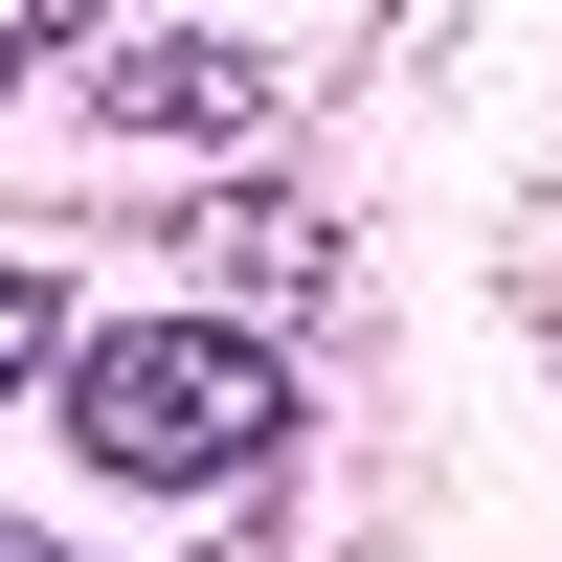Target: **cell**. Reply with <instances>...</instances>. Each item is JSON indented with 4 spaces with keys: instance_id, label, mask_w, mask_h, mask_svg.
Returning a JSON list of instances; mask_svg holds the SVG:
<instances>
[{
    "instance_id": "1",
    "label": "cell",
    "mask_w": 562,
    "mask_h": 562,
    "mask_svg": "<svg viewBox=\"0 0 562 562\" xmlns=\"http://www.w3.org/2000/svg\"><path fill=\"white\" fill-rule=\"evenodd\" d=\"M270 405H293V360L248 338V315H113V338H68V450L135 495H203L270 450Z\"/></svg>"
},
{
    "instance_id": "2",
    "label": "cell",
    "mask_w": 562,
    "mask_h": 562,
    "mask_svg": "<svg viewBox=\"0 0 562 562\" xmlns=\"http://www.w3.org/2000/svg\"><path fill=\"white\" fill-rule=\"evenodd\" d=\"M90 113L113 135H270V45H113Z\"/></svg>"
},
{
    "instance_id": "3",
    "label": "cell",
    "mask_w": 562,
    "mask_h": 562,
    "mask_svg": "<svg viewBox=\"0 0 562 562\" xmlns=\"http://www.w3.org/2000/svg\"><path fill=\"white\" fill-rule=\"evenodd\" d=\"M45 360H68V315H45V270H0V405H23Z\"/></svg>"
},
{
    "instance_id": "4",
    "label": "cell",
    "mask_w": 562,
    "mask_h": 562,
    "mask_svg": "<svg viewBox=\"0 0 562 562\" xmlns=\"http://www.w3.org/2000/svg\"><path fill=\"white\" fill-rule=\"evenodd\" d=\"M0 562H68V540H0Z\"/></svg>"
}]
</instances>
